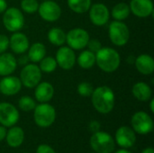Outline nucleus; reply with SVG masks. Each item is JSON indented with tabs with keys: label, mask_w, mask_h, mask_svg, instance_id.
<instances>
[{
	"label": "nucleus",
	"mask_w": 154,
	"mask_h": 153,
	"mask_svg": "<svg viewBox=\"0 0 154 153\" xmlns=\"http://www.w3.org/2000/svg\"><path fill=\"white\" fill-rule=\"evenodd\" d=\"M46 54V48L41 42L33 43L28 51V58L32 62H39L41 61Z\"/></svg>",
	"instance_id": "nucleus-23"
},
{
	"label": "nucleus",
	"mask_w": 154,
	"mask_h": 153,
	"mask_svg": "<svg viewBox=\"0 0 154 153\" xmlns=\"http://www.w3.org/2000/svg\"><path fill=\"white\" fill-rule=\"evenodd\" d=\"M89 128L92 132L96 133V132H98L99 128H100V124L97 121H92L90 124H89Z\"/></svg>",
	"instance_id": "nucleus-35"
},
{
	"label": "nucleus",
	"mask_w": 154,
	"mask_h": 153,
	"mask_svg": "<svg viewBox=\"0 0 154 153\" xmlns=\"http://www.w3.org/2000/svg\"><path fill=\"white\" fill-rule=\"evenodd\" d=\"M79 65L85 69H91L96 63V53L88 50L82 51L78 58Z\"/></svg>",
	"instance_id": "nucleus-24"
},
{
	"label": "nucleus",
	"mask_w": 154,
	"mask_h": 153,
	"mask_svg": "<svg viewBox=\"0 0 154 153\" xmlns=\"http://www.w3.org/2000/svg\"><path fill=\"white\" fill-rule=\"evenodd\" d=\"M120 55L112 48H101L96 52V62L105 72L111 73L116 71L120 65Z\"/></svg>",
	"instance_id": "nucleus-2"
},
{
	"label": "nucleus",
	"mask_w": 154,
	"mask_h": 153,
	"mask_svg": "<svg viewBox=\"0 0 154 153\" xmlns=\"http://www.w3.org/2000/svg\"><path fill=\"white\" fill-rule=\"evenodd\" d=\"M89 9V17L95 25L102 26L108 22L110 13L106 5L104 4H95Z\"/></svg>",
	"instance_id": "nucleus-12"
},
{
	"label": "nucleus",
	"mask_w": 154,
	"mask_h": 153,
	"mask_svg": "<svg viewBox=\"0 0 154 153\" xmlns=\"http://www.w3.org/2000/svg\"><path fill=\"white\" fill-rule=\"evenodd\" d=\"M56 118V112L53 106L49 104L42 103L34 108V121L40 127L51 126Z\"/></svg>",
	"instance_id": "nucleus-5"
},
{
	"label": "nucleus",
	"mask_w": 154,
	"mask_h": 153,
	"mask_svg": "<svg viewBox=\"0 0 154 153\" xmlns=\"http://www.w3.org/2000/svg\"><path fill=\"white\" fill-rule=\"evenodd\" d=\"M21 7L24 12L28 14H32L38 11L39 3L37 0H22Z\"/></svg>",
	"instance_id": "nucleus-30"
},
{
	"label": "nucleus",
	"mask_w": 154,
	"mask_h": 153,
	"mask_svg": "<svg viewBox=\"0 0 154 153\" xmlns=\"http://www.w3.org/2000/svg\"><path fill=\"white\" fill-rule=\"evenodd\" d=\"M93 91H94V88L90 83L82 82L78 86V92L82 96H85V97L90 96L92 95Z\"/></svg>",
	"instance_id": "nucleus-31"
},
{
	"label": "nucleus",
	"mask_w": 154,
	"mask_h": 153,
	"mask_svg": "<svg viewBox=\"0 0 154 153\" xmlns=\"http://www.w3.org/2000/svg\"><path fill=\"white\" fill-rule=\"evenodd\" d=\"M48 39L55 46H61L66 42V33L58 27L51 28L48 32Z\"/></svg>",
	"instance_id": "nucleus-25"
},
{
	"label": "nucleus",
	"mask_w": 154,
	"mask_h": 153,
	"mask_svg": "<svg viewBox=\"0 0 154 153\" xmlns=\"http://www.w3.org/2000/svg\"><path fill=\"white\" fill-rule=\"evenodd\" d=\"M19 119L17 109L9 103H0V124L4 126H13Z\"/></svg>",
	"instance_id": "nucleus-11"
},
{
	"label": "nucleus",
	"mask_w": 154,
	"mask_h": 153,
	"mask_svg": "<svg viewBox=\"0 0 154 153\" xmlns=\"http://www.w3.org/2000/svg\"><path fill=\"white\" fill-rule=\"evenodd\" d=\"M5 136L8 145L15 148L23 143L24 139V133L20 127H13L6 133Z\"/></svg>",
	"instance_id": "nucleus-22"
},
{
	"label": "nucleus",
	"mask_w": 154,
	"mask_h": 153,
	"mask_svg": "<svg viewBox=\"0 0 154 153\" xmlns=\"http://www.w3.org/2000/svg\"><path fill=\"white\" fill-rule=\"evenodd\" d=\"M34 95L39 102L46 103L53 97L54 88L51 84L48 82H42L36 86Z\"/></svg>",
	"instance_id": "nucleus-20"
},
{
	"label": "nucleus",
	"mask_w": 154,
	"mask_h": 153,
	"mask_svg": "<svg viewBox=\"0 0 154 153\" xmlns=\"http://www.w3.org/2000/svg\"><path fill=\"white\" fill-rule=\"evenodd\" d=\"M20 78V80L24 87L32 88L40 83L42 78V71L39 66L35 64H27L22 69Z\"/></svg>",
	"instance_id": "nucleus-7"
},
{
	"label": "nucleus",
	"mask_w": 154,
	"mask_h": 153,
	"mask_svg": "<svg viewBox=\"0 0 154 153\" xmlns=\"http://www.w3.org/2000/svg\"><path fill=\"white\" fill-rule=\"evenodd\" d=\"M40 16L48 22L57 21L61 15V9L60 5L51 0H45L39 5L38 8Z\"/></svg>",
	"instance_id": "nucleus-10"
},
{
	"label": "nucleus",
	"mask_w": 154,
	"mask_h": 153,
	"mask_svg": "<svg viewBox=\"0 0 154 153\" xmlns=\"http://www.w3.org/2000/svg\"><path fill=\"white\" fill-rule=\"evenodd\" d=\"M129 7L134 15L141 18L148 17L153 13V3L152 0H132Z\"/></svg>",
	"instance_id": "nucleus-14"
},
{
	"label": "nucleus",
	"mask_w": 154,
	"mask_h": 153,
	"mask_svg": "<svg viewBox=\"0 0 154 153\" xmlns=\"http://www.w3.org/2000/svg\"><path fill=\"white\" fill-rule=\"evenodd\" d=\"M16 59L11 53L0 54V76H9L16 69Z\"/></svg>",
	"instance_id": "nucleus-18"
},
{
	"label": "nucleus",
	"mask_w": 154,
	"mask_h": 153,
	"mask_svg": "<svg viewBox=\"0 0 154 153\" xmlns=\"http://www.w3.org/2000/svg\"><path fill=\"white\" fill-rule=\"evenodd\" d=\"M9 46L16 54H23L29 49V40L22 32L14 33L9 40Z\"/></svg>",
	"instance_id": "nucleus-17"
},
{
	"label": "nucleus",
	"mask_w": 154,
	"mask_h": 153,
	"mask_svg": "<svg viewBox=\"0 0 154 153\" xmlns=\"http://www.w3.org/2000/svg\"><path fill=\"white\" fill-rule=\"evenodd\" d=\"M40 62L41 63H40L39 68H40L41 71H43L45 73L53 72L58 66L56 60L52 57H44Z\"/></svg>",
	"instance_id": "nucleus-28"
},
{
	"label": "nucleus",
	"mask_w": 154,
	"mask_h": 153,
	"mask_svg": "<svg viewBox=\"0 0 154 153\" xmlns=\"http://www.w3.org/2000/svg\"><path fill=\"white\" fill-rule=\"evenodd\" d=\"M68 5L73 12L82 14L89 10L91 0H68Z\"/></svg>",
	"instance_id": "nucleus-27"
},
{
	"label": "nucleus",
	"mask_w": 154,
	"mask_h": 153,
	"mask_svg": "<svg viewBox=\"0 0 154 153\" xmlns=\"http://www.w3.org/2000/svg\"><path fill=\"white\" fill-rule=\"evenodd\" d=\"M36 153H55L54 150L50 147L49 145H45V144H42V145H40L38 148H37V151Z\"/></svg>",
	"instance_id": "nucleus-34"
},
{
	"label": "nucleus",
	"mask_w": 154,
	"mask_h": 153,
	"mask_svg": "<svg viewBox=\"0 0 154 153\" xmlns=\"http://www.w3.org/2000/svg\"><path fill=\"white\" fill-rule=\"evenodd\" d=\"M108 34L111 41L119 47L125 45L130 37V32L127 25L121 21H114L110 23Z\"/></svg>",
	"instance_id": "nucleus-3"
},
{
	"label": "nucleus",
	"mask_w": 154,
	"mask_h": 153,
	"mask_svg": "<svg viewBox=\"0 0 154 153\" xmlns=\"http://www.w3.org/2000/svg\"><path fill=\"white\" fill-rule=\"evenodd\" d=\"M116 153H131L130 151H126V150H119V151H117Z\"/></svg>",
	"instance_id": "nucleus-41"
},
{
	"label": "nucleus",
	"mask_w": 154,
	"mask_h": 153,
	"mask_svg": "<svg viewBox=\"0 0 154 153\" xmlns=\"http://www.w3.org/2000/svg\"><path fill=\"white\" fill-rule=\"evenodd\" d=\"M44 1H45V0H44Z\"/></svg>",
	"instance_id": "nucleus-42"
},
{
	"label": "nucleus",
	"mask_w": 154,
	"mask_h": 153,
	"mask_svg": "<svg viewBox=\"0 0 154 153\" xmlns=\"http://www.w3.org/2000/svg\"><path fill=\"white\" fill-rule=\"evenodd\" d=\"M135 67L143 75H151L154 71V60L152 56L142 54L135 59Z\"/></svg>",
	"instance_id": "nucleus-19"
},
{
	"label": "nucleus",
	"mask_w": 154,
	"mask_h": 153,
	"mask_svg": "<svg viewBox=\"0 0 154 153\" xmlns=\"http://www.w3.org/2000/svg\"><path fill=\"white\" fill-rule=\"evenodd\" d=\"M154 99H152V101H151V105H150V106H151V111L154 113Z\"/></svg>",
	"instance_id": "nucleus-40"
},
{
	"label": "nucleus",
	"mask_w": 154,
	"mask_h": 153,
	"mask_svg": "<svg viewBox=\"0 0 154 153\" xmlns=\"http://www.w3.org/2000/svg\"><path fill=\"white\" fill-rule=\"evenodd\" d=\"M87 46H88L89 50L92 51V52H94V53L97 52V51L102 48L100 41H97V40H89Z\"/></svg>",
	"instance_id": "nucleus-33"
},
{
	"label": "nucleus",
	"mask_w": 154,
	"mask_h": 153,
	"mask_svg": "<svg viewBox=\"0 0 154 153\" xmlns=\"http://www.w3.org/2000/svg\"><path fill=\"white\" fill-rule=\"evenodd\" d=\"M91 96L92 104L99 113L108 114L113 110L115 106V94L110 87L106 86L98 87L94 89Z\"/></svg>",
	"instance_id": "nucleus-1"
},
{
	"label": "nucleus",
	"mask_w": 154,
	"mask_h": 153,
	"mask_svg": "<svg viewBox=\"0 0 154 153\" xmlns=\"http://www.w3.org/2000/svg\"><path fill=\"white\" fill-rule=\"evenodd\" d=\"M133 95L134 97L140 101H148L152 97V89L150 86L144 82H138L136 83L132 89Z\"/></svg>",
	"instance_id": "nucleus-21"
},
{
	"label": "nucleus",
	"mask_w": 154,
	"mask_h": 153,
	"mask_svg": "<svg viewBox=\"0 0 154 153\" xmlns=\"http://www.w3.org/2000/svg\"><path fill=\"white\" fill-rule=\"evenodd\" d=\"M131 10L127 4L119 3L116 5L112 9V16L116 21H123L130 15Z\"/></svg>",
	"instance_id": "nucleus-26"
},
{
	"label": "nucleus",
	"mask_w": 154,
	"mask_h": 153,
	"mask_svg": "<svg viewBox=\"0 0 154 153\" xmlns=\"http://www.w3.org/2000/svg\"><path fill=\"white\" fill-rule=\"evenodd\" d=\"M116 140L119 146L123 148L132 147L136 140L134 132L127 126L120 127L116 133Z\"/></svg>",
	"instance_id": "nucleus-16"
},
{
	"label": "nucleus",
	"mask_w": 154,
	"mask_h": 153,
	"mask_svg": "<svg viewBox=\"0 0 154 153\" xmlns=\"http://www.w3.org/2000/svg\"><path fill=\"white\" fill-rule=\"evenodd\" d=\"M134 130L140 134H147L153 129V121L145 112H137L132 117Z\"/></svg>",
	"instance_id": "nucleus-9"
},
{
	"label": "nucleus",
	"mask_w": 154,
	"mask_h": 153,
	"mask_svg": "<svg viewBox=\"0 0 154 153\" xmlns=\"http://www.w3.org/2000/svg\"><path fill=\"white\" fill-rule=\"evenodd\" d=\"M28 60H29L28 56H23V57H21V58L19 59V62H20V64L23 65V64H26V63H27Z\"/></svg>",
	"instance_id": "nucleus-38"
},
{
	"label": "nucleus",
	"mask_w": 154,
	"mask_h": 153,
	"mask_svg": "<svg viewBox=\"0 0 154 153\" xmlns=\"http://www.w3.org/2000/svg\"><path fill=\"white\" fill-rule=\"evenodd\" d=\"M90 145L97 153H111L115 150L113 138L105 132H96L90 139Z\"/></svg>",
	"instance_id": "nucleus-4"
},
{
	"label": "nucleus",
	"mask_w": 154,
	"mask_h": 153,
	"mask_svg": "<svg viewBox=\"0 0 154 153\" xmlns=\"http://www.w3.org/2000/svg\"><path fill=\"white\" fill-rule=\"evenodd\" d=\"M5 135H6V130H5V128L3 127V126H0V142L2 140H4V138L5 137Z\"/></svg>",
	"instance_id": "nucleus-37"
},
{
	"label": "nucleus",
	"mask_w": 154,
	"mask_h": 153,
	"mask_svg": "<svg viewBox=\"0 0 154 153\" xmlns=\"http://www.w3.org/2000/svg\"><path fill=\"white\" fill-rule=\"evenodd\" d=\"M18 105H19V107H20L23 111H24V112L32 111V110H33V109L35 108V106H36L34 100H33L32 97L27 96H22V97L19 99Z\"/></svg>",
	"instance_id": "nucleus-29"
},
{
	"label": "nucleus",
	"mask_w": 154,
	"mask_h": 153,
	"mask_svg": "<svg viewBox=\"0 0 154 153\" xmlns=\"http://www.w3.org/2000/svg\"><path fill=\"white\" fill-rule=\"evenodd\" d=\"M22 87L20 78L14 76H5L0 81V92L5 96H14L17 94Z\"/></svg>",
	"instance_id": "nucleus-15"
},
{
	"label": "nucleus",
	"mask_w": 154,
	"mask_h": 153,
	"mask_svg": "<svg viewBox=\"0 0 154 153\" xmlns=\"http://www.w3.org/2000/svg\"><path fill=\"white\" fill-rule=\"evenodd\" d=\"M88 41L89 34L82 28L71 29L66 34V41L72 50H82L88 45Z\"/></svg>",
	"instance_id": "nucleus-8"
},
{
	"label": "nucleus",
	"mask_w": 154,
	"mask_h": 153,
	"mask_svg": "<svg viewBox=\"0 0 154 153\" xmlns=\"http://www.w3.org/2000/svg\"><path fill=\"white\" fill-rule=\"evenodd\" d=\"M9 47V38L5 34H0V54L4 53Z\"/></svg>",
	"instance_id": "nucleus-32"
},
{
	"label": "nucleus",
	"mask_w": 154,
	"mask_h": 153,
	"mask_svg": "<svg viewBox=\"0 0 154 153\" xmlns=\"http://www.w3.org/2000/svg\"><path fill=\"white\" fill-rule=\"evenodd\" d=\"M7 9V3L5 0H0V14Z\"/></svg>",
	"instance_id": "nucleus-36"
},
{
	"label": "nucleus",
	"mask_w": 154,
	"mask_h": 153,
	"mask_svg": "<svg viewBox=\"0 0 154 153\" xmlns=\"http://www.w3.org/2000/svg\"><path fill=\"white\" fill-rule=\"evenodd\" d=\"M142 153H154V151L152 147H149V148L145 149V150H144V151H143Z\"/></svg>",
	"instance_id": "nucleus-39"
},
{
	"label": "nucleus",
	"mask_w": 154,
	"mask_h": 153,
	"mask_svg": "<svg viewBox=\"0 0 154 153\" xmlns=\"http://www.w3.org/2000/svg\"><path fill=\"white\" fill-rule=\"evenodd\" d=\"M3 23L9 32H17L21 30L24 25L23 13L15 7L6 9L3 15Z\"/></svg>",
	"instance_id": "nucleus-6"
},
{
	"label": "nucleus",
	"mask_w": 154,
	"mask_h": 153,
	"mask_svg": "<svg viewBox=\"0 0 154 153\" xmlns=\"http://www.w3.org/2000/svg\"><path fill=\"white\" fill-rule=\"evenodd\" d=\"M57 64L63 69H70L76 62V55L74 50L69 47H60L56 53Z\"/></svg>",
	"instance_id": "nucleus-13"
}]
</instances>
